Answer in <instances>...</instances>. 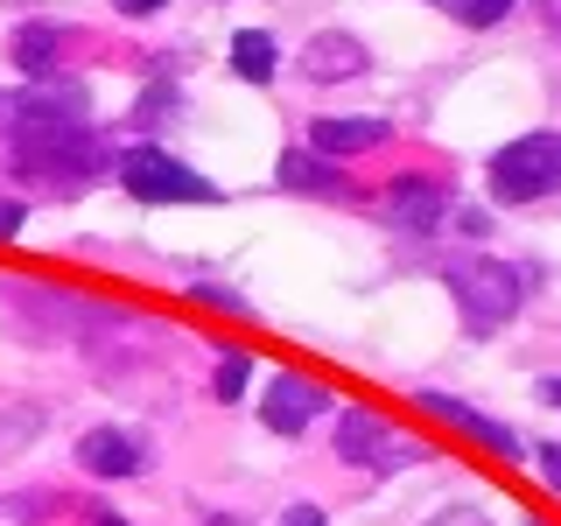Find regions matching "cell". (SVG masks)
<instances>
[{"label": "cell", "instance_id": "1", "mask_svg": "<svg viewBox=\"0 0 561 526\" xmlns=\"http://www.w3.org/2000/svg\"><path fill=\"white\" fill-rule=\"evenodd\" d=\"M119 155H105L84 127H43V134H14V175L35 190H84L99 175H113Z\"/></svg>", "mask_w": 561, "mask_h": 526}, {"label": "cell", "instance_id": "2", "mask_svg": "<svg viewBox=\"0 0 561 526\" xmlns=\"http://www.w3.org/2000/svg\"><path fill=\"white\" fill-rule=\"evenodd\" d=\"M443 288L456 295V316H463L470 338H499L526 302V281H519V267H505V260H449Z\"/></svg>", "mask_w": 561, "mask_h": 526}, {"label": "cell", "instance_id": "3", "mask_svg": "<svg viewBox=\"0 0 561 526\" xmlns=\"http://www.w3.org/2000/svg\"><path fill=\"white\" fill-rule=\"evenodd\" d=\"M561 190V134H519L491 155V197L499 204H534Z\"/></svg>", "mask_w": 561, "mask_h": 526}, {"label": "cell", "instance_id": "4", "mask_svg": "<svg viewBox=\"0 0 561 526\" xmlns=\"http://www.w3.org/2000/svg\"><path fill=\"white\" fill-rule=\"evenodd\" d=\"M119 183H127V197H140V204H218V183L210 175H197V169H183L175 155H162V148H127L119 155Z\"/></svg>", "mask_w": 561, "mask_h": 526}, {"label": "cell", "instance_id": "5", "mask_svg": "<svg viewBox=\"0 0 561 526\" xmlns=\"http://www.w3.org/2000/svg\"><path fill=\"white\" fill-rule=\"evenodd\" d=\"M0 302L22 316V323H14V338H22V344H64V338H84V323H92V302L57 295V288H28V281H8Z\"/></svg>", "mask_w": 561, "mask_h": 526}, {"label": "cell", "instance_id": "6", "mask_svg": "<svg viewBox=\"0 0 561 526\" xmlns=\"http://www.w3.org/2000/svg\"><path fill=\"white\" fill-rule=\"evenodd\" d=\"M337 456L351 470H400V464H414V443H400L393 435V421H379L373 408H344L337 414Z\"/></svg>", "mask_w": 561, "mask_h": 526}, {"label": "cell", "instance_id": "7", "mask_svg": "<svg viewBox=\"0 0 561 526\" xmlns=\"http://www.w3.org/2000/svg\"><path fill=\"white\" fill-rule=\"evenodd\" d=\"M323 408H330V393L316 379H302V373H280V379L260 386V421H267L274 435H302Z\"/></svg>", "mask_w": 561, "mask_h": 526}, {"label": "cell", "instance_id": "8", "mask_svg": "<svg viewBox=\"0 0 561 526\" xmlns=\"http://www.w3.org/2000/svg\"><path fill=\"white\" fill-rule=\"evenodd\" d=\"M421 408L443 414V421H456V428H463L478 449H491L499 464H534V449H526L519 435L505 428V421H491V414H478V408H463V400H449V393H421Z\"/></svg>", "mask_w": 561, "mask_h": 526}, {"label": "cell", "instance_id": "9", "mask_svg": "<svg viewBox=\"0 0 561 526\" xmlns=\"http://www.w3.org/2000/svg\"><path fill=\"white\" fill-rule=\"evenodd\" d=\"M365 64H373V49H365L358 35H344V28L309 35V49H302V78L309 84H344V78H358Z\"/></svg>", "mask_w": 561, "mask_h": 526}, {"label": "cell", "instance_id": "10", "mask_svg": "<svg viewBox=\"0 0 561 526\" xmlns=\"http://www.w3.org/2000/svg\"><path fill=\"white\" fill-rule=\"evenodd\" d=\"M78 464L92 470V478H140V470H148V443L127 435V428H92L78 443Z\"/></svg>", "mask_w": 561, "mask_h": 526}, {"label": "cell", "instance_id": "11", "mask_svg": "<svg viewBox=\"0 0 561 526\" xmlns=\"http://www.w3.org/2000/svg\"><path fill=\"white\" fill-rule=\"evenodd\" d=\"M70 43H84L78 28H57V22H28V28H14V64L28 70V78H57L64 57H70Z\"/></svg>", "mask_w": 561, "mask_h": 526}, {"label": "cell", "instance_id": "12", "mask_svg": "<svg viewBox=\"0 0 561 526\" xmlns=\"http://www.w3.org/2000/svg\"><path fill=\"white\" fill-rule=\"evenodd\" d=\"M379 204H386V218L408 225V232H435V225H443V190L421 183V175H400V183L386 190Z\"/></svg>", "mask_w": 561, "mask_h": 526}, {"label": "cell", "instance_id": "13", "mask_svg": "<svg viewBox=\"0 0 561 526\" xmlns=\"http://www.w3.org/2000/svg\"><path fill=\"white\" fill-rule=\"evenodd\" d=\"M386 119H316L309 148L323 155V162H344V155H365V148H386Z\"/></svg>", "mask_w": 561, "mask_h": 526}, {"label": "cell", "instance_id": "14", "mask_svg": "<svg viewBox=\"0 0 561 526\" xmlns=\"http://www.w3.org/2000/svg\"><path fill=\"white\" fill-rule=\"evenodd\" d=\"M280 183H288V190H316V197H351L344 169L323 162V155H288V162H280Z\"/></svg>", "mask_w": 561, "mask_h": 526}, {"label": "cell", "instance_id": "15", "mask_svg": "<svg viewBox=\"0 0 561 526\" xmlns=\"http://www.w3.org/2000/svg\"><path fill=\"white\" fill-rule=\"evenodd\" d=\"M274 64H280V49H274L267 28H239V35H232V70H239L245 84H267Z\"/></svg>", "mask_w": 561, "mask_h": 526}, {"label": "cell", "instance_id": "16", "mask_svg": "<svg viewBox=\"0 0 561 526\" xmlns=\"http://www.w3.org/2000/svg\"><path fill=\"white\" fill-rule=\"evenodd\" d=\"M245 379H253V358H245V351H225L210 393H218V400H245Z\"/></svg>", "mask_w": 561, "mask_h": 526}, {"label": "cell", "instance_id": "17", "mask_svg": "<svg viewBox=\"0 0 561 526\" xmlns=\"http://www.w3.org/2000/svg\"><path fill=\"white\" fill-rule=\"evenodd\" d=\"M35 428H43V408H8L0 414V456H14Z\"/></svg>", "mask_w": 561, "mask_h": 526}, {"label": "cell", "instance_id": "18", "mask_svg": "<svg viewBox=\"0 0 561 526\" xmlns=\"http://www.w3.org/2000/svg\"><path fill=\"white\" fill-rule=\"evenodd\" d=\"M443 8L463 28H491V22H505V14H513V0H443Z\"/></svg>", "mask_w": 561, "mask_h": 526}, {"label": "cell", "instance_id": "19", "mask_svg": "<svg viewBox=\"0 0 561 526\" xmlns=\"http://www.w3.org/2000/svg\"><path fill=\"white\" fill-rule=\"evenodd\" d=\"M49 505H22V499H0V526H35Z\"/></svg>", "mask_w": 561, "mask_h": 526}, {"label": "cell", "instance_id": "20", "mask_svg": "<svg viewBox=\"0 0 561 526\" xmlns=\"http://www.w3.org/2000/svg\"><path fill=\"white\" fill-rule=\"evenodd\" d=\"M428 526H491V519L478 513V505H449V513H435Z\"/></svg>", "mask_w": 561, "mask_h": 526}, {"label": "cell", "instance_id": "21", "mask_svg": "<svg viewBox=\"0 0 561 526\" xmlns=\"http://www.w3.org/2000/svg\"><path fill=\"white\" fill-rule=\"evenodd\" d=\"M534 464H540V478H548V484L561 491V443H540V456H534Z\"/></svg>", "mask_w": 561, "mask_h": 526}, {"label": "cell", "instance_id": "22", "mask_svg": "<svg viewBox=\"0 0 561 526\" xmlns=\"http://www.w3.org/2000/svg\"><path fill=\"white\" fill-rule=\"evenodd\" d=\"M22 225H28V218H22V204H8V197H0V239H14Z\"/></svg>", "mask_w": 561, "mask_h": 526}, {"label": "cell", "instance_id": "23", "mask_svg": "<svg viewBox=\"0 0 561 526\" xmlns=\"http://www.w3.org/2000/svg\"><path fill=\"white\" fill-rule=\"evenodd\" d=\"M280 526H330V519H323V513H316V505H295V513H288V519H280Z\"/></svg>", "mask_w": 561, "mask_h": 526}, {"label": "cell", "instance_id": "24", "mask_svg": "<svg viewBox=\"0 0 561 526\" xmlns=\"http://www.w3.org/2000/svg\"><path fill=\"white\" fill-rule=\"evenodd\" d=\"M119 14H154V8H169V0H113Z\"/></svg>", "mask_w": 561, "mask_h": 526}, {"label": "cell", "instance_id": "25", "mask_svg": "<svg viewBox=\"0 0 561 526\" xmlns=\"http://www.w3.org/2000/svg\"><path fill=\"white\" fill-rule=\"evenodd\" d=\"M540 22H548V28L561 35V0H540Z\"/></svg>", "mask_w": 561, "mask_h": 526}, {"label": "cell", "instance_id": "26", "mask_svg": "<svg viewBox=\"0 0 561 526\" xmlns=\"http://www.w3.org/2000/svg\"><path fill=\"white\" fill-rule=\"evenodd\" d=\"M540 400H554V408H561V379H540Z\"/></svg>", "mask_w": 561, "mask_h": 526}, {"label": "cell", "instance_id": "27", "mask_svg": "<svg viewBox=\"0 0 561 526\" xmlns=\"http://www.w3.org/2000/svg\"><path fill=\"white\" fill-rule=\"evenodd\" d=\"M92 526H127V519H119V513H99V519H92Z\"/></svg>", "mask_w": 561, "mask_h": 526}, {"label": "cell", "instance_id": "28", "mask_svg": "<svg viewBox=\"0 0 561 526\" xmlns=\"http://www.w3.org/2000/svg\"><path fill=\"white\" fill-rule=\"evenodd\" d=\"M526 526H540V519H526Z\"/></svg>", "mask_w": 561, "mask_h": 526}]
</instances>
